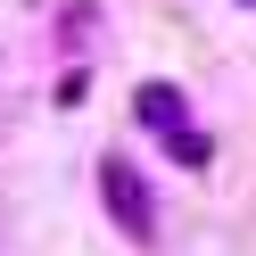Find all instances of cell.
Segmentation results:
<instances>
[{"label":"cell","mask_w":256,"mask_h":256,"mask_svg":"<svg viewBox=\"0 0 256 256\" xmlns=\"http://www.w3.org/2000/svg\"><path fill=\"white\" fill-rule=\"evenodd\" d=\"M140 108H149V124H174V108H182V100H174L166 83H149V91H140Z\"/></svg>","instance_id":"obj_2"},{"label":"cell","mask_w":256,"mask_h":256,"mask_svg":"<svg viewBox=\"0 0 256 256\" xmlns=\"http://www.w3.org/2000/svg\"><path fill=\"white\" fill-rule=\"evenodd\" d=\"M100 182H108V206H116V223H124L132 240H149V190L132 182V166H124V157H108V174H100Z\"/></svg>","instance_id":"obj_1"}]
</instances>
